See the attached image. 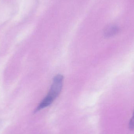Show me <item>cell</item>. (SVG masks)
Returning a JSON list of instances; mask_svg holds the SVG:
<instances>
[{
	"instance_id": "6da1fadb",
	"label": "cell",
	"mask_w": 134,
	"mask_h": 134,
	"mask_svg": "<svg viewBox=\"0 0 134 134\" xmlns=\"http://www.w3.org/2000/svg\"><path fill=\"white\" fill-rule=\"evenodd\" d=\"M63 80L64 76L60 74H58L54 76L48 93L38 105L35 112H37L52 104L61 93Z\"/></svg>"
},
{
	"instance_id": "7a4b0ae2",
	"label": "cell",
	"mask_w": 134,
	"mask_h": 134,
	"mask_svg": "<svg viewBox=\"0 0 134 134\" xmlns=\"http://www.w3.org/2000/svg\"><path fill=\"white\" fill-rule=\"evenodd\" d=\"M119 31V28L116 26L111 25L107 27L104 31V35L105 37H109L115 35Z\"/></svg>"
},
{
	"instance_id": "3957f363",
	"label": "cell",
	"mask_w": 134,
	"mask_h": 134,
	"mask_svg": "<svg viewBox=\"0 0 134 134\" xmlns=\"http://www.w3.org/2000/svg\"><path fill=\"white\" fill-rule=\"evenodd\" d=\"M129 127L130 128L131 130H133L134 129V112L133 115V117L131 118L129 124Z\"/></svg>"
}]
</instances>
